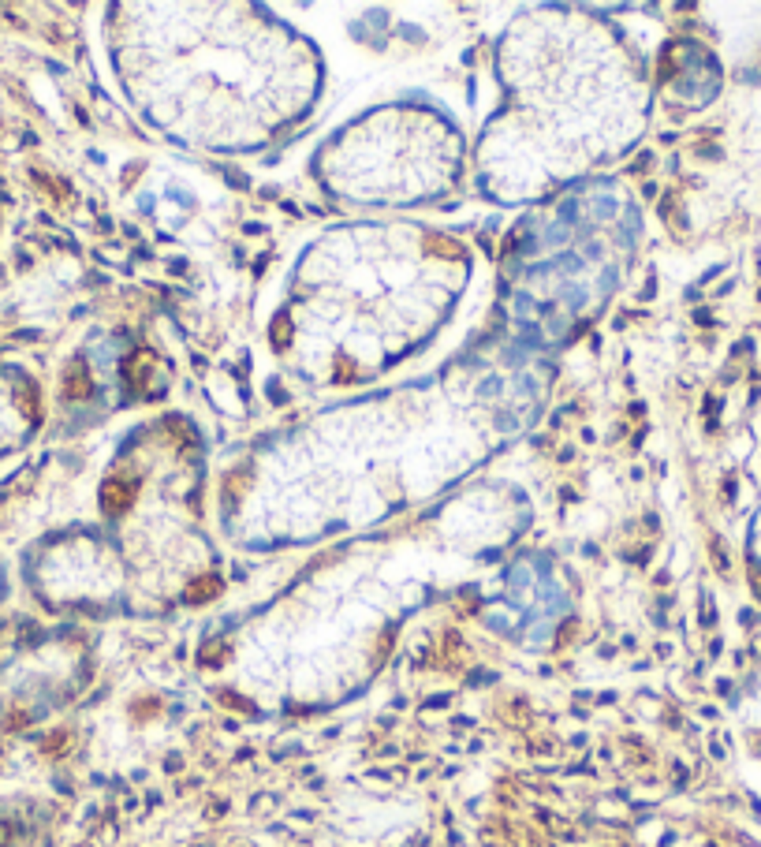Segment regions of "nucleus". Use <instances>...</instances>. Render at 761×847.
Masks as SVG:
<instances>
[{"label": "nucleus", "instance_id": "f257e3e1", "mask_svg": "<svg viewBox=\"0 0 761 847\" xmlns=\"http://www.w3.org/2000/svg\"><path fill=\"white\" fill-rule=\"evenodd\" d=\"M127 489H120V485H109L105 489V508L109 511H123V508H127Z\"/></svg>", "mask_w": 761, "mask_h": 847}]
</instances>
